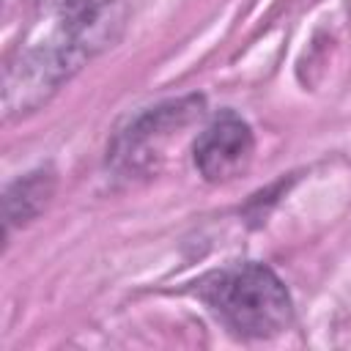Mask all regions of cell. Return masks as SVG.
<instances>
[{"label": "cell", "mask_w": 351, "mask_h": 351, "mask_svg": "<svg viewBox=\"0 0 351 351\" xmlns=\"http://www.w3.org/2000/svg\"><path fill=\"white\" fill-rule=\"evenodd\" d=\"M255 140L250 126L233 115L222 112L214 118L195 140V167L208 184H222L241 176L252 162Z\"/></svg>", "instance_id": "7a4b0ae2"}, {"label": "cell", "mask_w": 351, "mask_h": 351, "mask_svg": "<svg viewBox=\"0 0 351 351\" xmlns=\"http://www.w3.org/2000/svg\"><path fill=\"white\" fill-rule=\"evenodd\" d=\"M195 285L211 313L241 337H274L293 318L282 280L263 263H233Z\"/></svg>", "instance_id": "6da1fadb"}]
</instances>
